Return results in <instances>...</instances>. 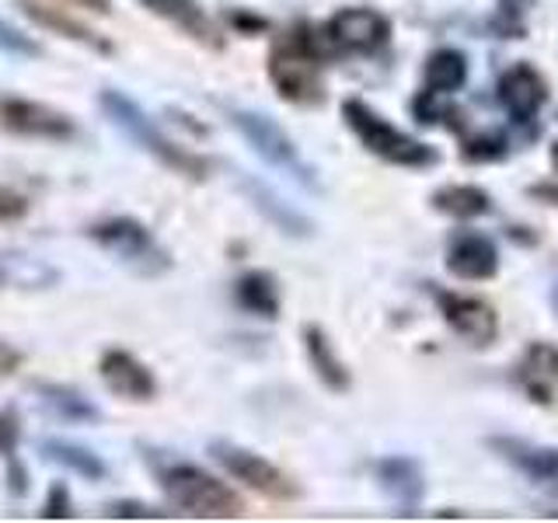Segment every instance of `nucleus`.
<instances>
[{
  "mask_svg": "<svg viewBox=\"0 0 558 523\" xmlns=\"http://www.w3.org/2000/svg\"><path fill=\"white\" fill-rule=\"evenodd\" d=\"M98 101H101L105 115H109V119L116 122V126L133 139V144H140L147 154H154L165 168L185 174V179H196V182L206 179L209 165L203 161V157L182 150L179 144H171V139L154 126L150 115H147L144 109H140V105H136L133 98H126L122 92H101Z\"/></svg>",
  "mask_w": 558,
  "mask_h": 523,
  "instance_id": "nucleus-1",
  "label": "nucleus"
},
{
  "mask_svg": "<svg viewBox=\"0 0 558 523\" xmlns=\"http://www.w3.org/2000/svg\"><path fill=\"white\" fill-rule=\"evenodd\" d=\"M269 81L276 84L279 98L293 105H318L325 98L318 77V52L311 46V28L296 25L283 42L269 52Z\"/></svg>",
  "mask_w": 558,
  "mask_h": 523,
  "instance_id": "nucleus-2",
  "label": "nucleus"
},
{
  "mask_svg": "<svg viewBox=\"0 0 558 523\" xmlns=\"http://www.w3.org/2000/svg\"><path fill=\"white\" fill-rule=\"evenodd\" d=\"M165 496L179 506V510L192 516H206V520H234L244 513V502L238 492H231L220 478L206 475L196 464H174L161 475Z\"/></svg>",
  "mask_w": 558,
  "mask_h": 523,
  "instance_id": "nucleus-3",
  "label": "nucleus"
},
{
  "mask_svg": "<svg viewBox=\"0 0 558 523\" xmlns=\"http://www.w3.org/2000/svg\"><path fill=\"white\" fill-rule=\"evenodd\" d=\"M342 115L349 122V130H353L360 139H363V147L384 157V161H391V165H405V168H418V165H429L433 161V150H426L418 139L405 136L401 130H395L391 122H384L377 112L366 109L363 101L356 98H349L342 105Z\"/></svg>",
  "mask_w": 558,
  "mask_h": 523,
  "instance_id": "nucleus-4",
  "label": "nucleus"
},
{
  "mask_svg": "<svg viewBox=\"0 0 558 523\" xmlns=\"http://www.w3.org/2000/svg\"><path fill=\"white\" fill-rule=\"evenodd\" d=\"M87 238H92L98 248H105L109 255H116L119 262L140 269V272H157L168 266V255L157 248L150 231L140 220L130 217H109L87 227Z\"/></svg>",
  "mask_w": 558,
  "mask_h": 523,
  "instance_id": "nucleus-5",
  "label": "nucleus"
},
{
  "mask_svg": "<svg viewBox=\"0 0 558 523\" xmlns=\"http://www.w3.org/2000/svg\"><path fill=\"white\" fill-rule=\"evenodd\" d=\"M231 112V122L238 126V133L248 139V144L266 157L269 165L276 168H283L287 174H293L296 182H304V185H314L311 179V168L301 161V154H296L293 147V139L276 126V122L269 115H262V112H248V109H227Z\"/></svg>",
  "mask_w": 558,
  "mask_h": 523,
  "instance_id": "nucleus-6",
  "label": "nucleus"
},
{
  "mask_svg": "<svg viewBox=\"0 0 558 523\" xmlns=\"http://www.w3.org/2000/svg\"><path fill=\"white\" fill-rule=\"evenodd\" d=\"M0 126L14 136H28V139H74L77 136V122L66 112L49 109L43 101H28V98H0Z\"/></svg>",
  "mask_w": 558,
  "mask_h": 523,
  "instance_id": "nucleus-7",
  "label": "nucleus"
},
{
  "mask_svg": "<svg viewBox=\"0 0 558 523\" xmlns=\"http://www.w3.org/2000/svg\"><path fill=\"white\" fill-rule=\"evenodd\" d=\"M209 450H214V458L227 471H231L238 482L255 488L258 496H269V499H296V485L276 464H269L266 458H258V453L241 450L234 443H214Z\"/></svg>",
  "mask_w": 558,
  "mask_h": 523,
  "instance_id": "nucleus-8",
  "label": "nucleus"
},
{
  "mask_svg": "<svg viewBox=\"0 0 558 523\" xmlns=\"http://www.w3.org/2000/svg\"><path fill=\"white\" fill-rule=\"evenodd\" d=\"M325 32H328L331 46L342 49V52H374V49H380L384 42L391 39L388 17L377 14V11H366V8L339 11L328 22Z\"/></svg>",
  "mask_w": 558,
  "mask_h": 523,
  "instance_id": "nucleus-9",
  "label": "nucleus"
},
{
  "mask_svg": "<svg viewBox=\"0 0 558 523\" xmlns=\"http://www.w3.org/2000/svg\"><path fill=\"white\" fill-rule=\"evenodd\" d=\"M98 374L105 380V388L119 394L122 401H150L157 394V380L126 349H105L98 360Z\"/></svg>",
  "mask_w": 558,
  "mask_h": 523,
  "instance_id": "nucleus-10",
  "label": "nucleus"
},
{
  "mask_svg": "<svg viewBox=\"0 0 558 523\" xmlns=\"http://www.w3.org/2000/svg\"><path fill=\"white\" fill-rule=\"evenodd\" d=\"M17 8H22V14L28 17L32 25H39L52 35H60V39L66 42H77V46H87L101 52V57H112L116 46L105 39V35H98L95 28H87L84 22H77V17H70L66 11L60 8H49V4H39V0H17Z\"/></svg>",
  "mask_w": 558,
  "mask_h": 523,
  "instance_id": "nucleus-11",
  "label": "nucleus"
},
{
  "mask_svg": "<svg viewBox=\"0 0 558 523\" xmlns=\"http://www.w3.org/2000/svg\"><path fill=\"white\" fill-rule=\"evenodd\" d=\"M440 311L447 325L458 331L461 339L475 342V345H488L496 339L499 321L488 304L471 301V296H458V293H440Z\"/></svg>",
  "mask_w": 558,
  "mask_h": 523,
  "instance_id": "nucleus-12",
  "label": "nucleus"
},
{
  "mask_svg": "<svg viewBox=\"0 0 558 523\" xmlns=\"http://www.w3.org/2000/svg\"><path fill=\"white\" fill-rule=\"evenodd\" d=\"M150 14L165 17L168 25H174L179 32H185L189 39H196L206 49H223V35L220 28L209 22L206 11L196 4V0H140Z\"/></svg>",
  "mask_w": 558,
  "mask_h": 523,
  "instance_id": "nucleus-13",
  "label": "nucleus"
},
{
  "mask_svg": "<svg viewBox=\"0 0 558 523\" xmlns=\"http://www.w3.org/2000/svg\"><path fill=\"white\" fill-rule=\"evenodd\" d=\"M545 98H548L545 81H541V74L527 63L506 70L502 81H499V101L517 122H531L541 105H545Z\"/></svg>",
  "mask_w": 558,
  "mask_h": 523,
  "instance_id": "nucleus-14",
  "label": "nucleus"
},
{
  "mask_svg": "<svg viewBox=\"0 0 558 523\" xmlns=\"http://www.w3.org/2000/svg\"><path fill=\"white\" fill-rule=\"evenodd\" d=\"M447 269L461 279H493L499 269V255L493 241L482 234H461L447 252Z\"/></svg>",
  "mask_w": 558,
  "mask_h": 523,
  "instance_id": "nucleus-15",
  "label": "nucleus"
},
{
  "mask_svg": "<svg viewBox=\"0 0 558 523\" xmlns=\"http://www.w3.org/2000/svg\"><path fill=\"white\" fill-rule=\"evenodd\" d=\"M520 380L534 401L548 405L551 391L558 388V349L545 345V342L531 345L527 356H523V363H520Z\"/></svg>",
  "mask_w": 558,
  "mask_h": 523,
  "instance_id": "nucleus-16",
  "label": "nucleus"
},
{
  "mask_svg": "<svg viewBox=\"0 0 558 523\" xmlns=\"http://www.w3.org/2000/svg\"><path fill=\"white\" fill-rule=\"evenodd\" d=\"M377 482L398 506H409L415 510L418 499H423V471L409 458H388L377 464Z\"/></svg>",
  "mask_w": 558,
  "mask_h": 523,
  "instance_id": "nucleus-17",
  "label": "nucleus"
},
{
  "mask_svg": "<svg viewBox=\"0 0 558 523\" xmlns=\"http://www.w3.org/2000/svg\"><path fill=\"white\" fill-rule=\"evenodd\" d=\"M488 447L499 450L506 461H513L523 475L531 478H558V450L555 447H534L527 440H502V436H493Z\"/></svg>",
  "mask_w": 558,
  "mask_h": 523,
  "instance_id": "nucleus-18",
  "label": "nucleus"
},
{
  "mask_svg": "<svg viewBox=\"0 0 558 523\" xmlns=\"http://www.w3.org/2000/svg\"><path fill=\"white\" fill-rule=\"evenodd\" d=\"M35 394H39L43 409L63 418V423H98L101 418V412L92 405V398L66 388V384H35Z\"/></svg>",
  "mask_w": 558,
  "mask_h": 523,
  "instance_id": "nucleus-19",
  "label": "nucleus"
},
{
  "mask_svg": "<svg viewBox=\"0 0 558 523\" xmlns=\"http://www.w3.org/2000/svg\"><path fill=\"white\" fill-rule=\"evenodd\" d=\"M304 345H307V360H311V366H314V374L322 377L325 388H331V391H345V388H349V374H345L342 360L336 356V349H331V342L325 339V331H322V328H314V325H307V328H304Z\"/></svg>",
  "mask_w": 558,
  "mask_h": 523,
  "instance_id": "nucleus-20",
  "label": "nucleus"
},
{
  "mask_svg": "<svg viewBox=\"0 0 558 523\" xmlns=\"http://www.w3.org/2000/svg\"><path fill=\"white\" fill-rule=\"evenodd\" d=\"M234 296L244 311L258 314V318H276L279 314V290L269 272H244L234 287Z\"/></svg>",
  "mask_w": 558,
  "mask_h": 523,
  "instance_id": "nucleus-21",
  "label": "nucleus"
},
{
  "mask_svg": "<svg viewBox=\"0 0 558 523\" xmlns=\"http://www.w3.org/2000/svg\"><path fill=\"white\" fill-rule=\"evenodd\" d=\"M43 453H46V461H57V464L70 467L74 475H81L87 482H101L105 475H109V467H105V461L98 458V453L87 450V447H77V443L43 440Z\"/></svg>",
  "mask_w": 558,
  "mask_h": 523,
  "instance_id": "nucleus-22",
  "label": "nucleus"
},
{
  "mask_svg": "<svg viewBox=\"0 0 558 523\" xmlns=\"http://www.w3.org/2000/svg\"><path fill=\"white\" fill-rule=\"evenodd\" d=\"M468 77V63L458 49H436L429 63H426V87L433 95H447L458 92Z\"/></svg>",
  "mask_w": 558,
  "mask_h": 523,
  "instance_id": "nucleus-23",
  "label": "nucleus"
},
{
  "mask_svg": "<svg viewBox=\"0 0 558 523\" xmlns=\"http://www.w3.org/2000/svg\"><path fill=\"white\" fill-rule=\"evenodd\" d=\"M433 206L447 217L471 220V217L488 214V196L478 185H447L433 196Z\"/></svg>",
  "mask_w": 558,
  "mask_h": 523,
  "instance_id": "nucleus-24",
  "label": "nucleus"
},
{
  "mask_svg": "<svg viewBox=\"0 0 558 523\" xmlns=\"http://www.w3.org/2000/svg\"><path fill=\"white\" fill-rule=\"evenodd\" d=\"M248 192H252V199H255V206L262 209V214H269L279 227H287L290 234H307V231H311L307 220H304V217H296L293 209L279 206V199L272 196V192H266L262 185H248Z\"/></svg>",
  "mask_w": 558,
  "mask_h": 523,
  "instance_id": "nucleus-25",
  "label": "nucleus"
},
{
  "mask_svg": "<svg viewBox=\"0 0 558 523\" xmlns=\"http://www.w3.org/2000/svg\"><path fill=\"white\" fill-rule=\"evenodd\" d=\"M0 52H8V57H28V60H39L43 57V46L25 35L22 28L8 25L4 17H0Z\"/></svg>",
  "mask_w": 558,
  "mask_h": 523,
  "instance_id": "nucleus-26",
  "label": "nucleus"
},
{
  "mask_svg": "<svg viewBox=\"0 0 558 523\" xmlns=\"http://www.w3.org/2000/svg\"><path fill=\"white\" fill-rule=\"evenodd\" d=\"M468 161H496V157L506 154V139L499 133H485V136H471L464 139V150H461Z\"/></svg>",
  "mask_w": 558,
  "mask_h": 523,
  "instance_id": "nucleus-27",
  "label": "nucleus"
},
{
  "mask_svg": "<svg viewBox=\"0 0 558 523\" xmlns=\"http://www.w3.org/2000/svg\"><path fill=\"white\" fill-rule=\"evenodd\" d=\"M43 520H70L74 516V502H70V492H66V485H52L49 488V496H46V506H43Z\"/></svg>",
  "mask_w": 558,
  "mask_h": 523,
  "instance_id": "nucleus-28",
  "label": "nucleus"
},
{
  "mask_svg": "<svg viewBox=\"0 0 558 523\" xmlns=\"http://www.w3.org/2000/svg\"><path fill=\"white\" fill-rule=\"evenodd\" d=\"M17 440H22V418H17L14 409H4L0 412V453L11 458L17 450Z\"/></svg>",
  "mask_w": 558,
  "mask_h": 523,
  "instance_id": "nucleus-29",
  "label": "nucleus"
},
{
  "mask_svg": "<svg viewBox=\"0 0 558 523\" xmlns=\"http://www.w3.org/2000/svg\"><path fill=\"white\" fill-rule=\"evenodd\" d=\"M22 217H28V199L22 196V192L0 185V223H11V220H22Z\"/></svg>",
  "mask_w": 558,
  "mask_h": 523,
  "instance_id": "nucleus-30",
  "label": "nucleus"
},
{
  "mask_svg": "<svg viewBox=\"0 0 558 523\" xmlns=\"http://www.w3.org/2000/svg\"><path fill=\"white\" fill-rule=\"evenodd\" d=\"M105 516H116V520H154L161 513H154L150 506H140V502H112Z\"/></svg>",
  "mask_w": 558,
  "mask_h": 523,
  "instance_id": "nucleus-31",
  "label": "nucleus"
},
{
  "mask_svg": "<svg viewBox=\"0 0 558 523\" xmlns=\"http://www.w3.org/2000/svg\"><path fill=\"white\" fill-rule=\"evenodd\" d=\"M8 488H11V496H25L28 492V471H25V464L22 461H17L14 458V453H11V458H8Z\"/></svg>",
  "mask_w": 558,
  "mask_h": 523,
  "instance_id": "nucleus-32",
  "label": "nucleus"
},
{
  "mask_svg": "<svg viewBox=\"0 0 558 523\" xmlns=\"http://www.w3.org/2000/svg\"><path fill=\"white\" fill-rule=\"evenodd\" d=\"M22 363H25V356L17 353L14 345H8L4 339H0V377L17 374V370H22Z\"/></svg>",
  "mask_w": 558,
  "mask_h": 523,
  "instance_id": "nucleus-33",
  "label": "nucleus"
},
{
  "mask_svg": "<svg viewBox=\"0 0 558 523\" xmlns=\"http://www.w3.org/2000/svg\"><path fill=\"white\" fill-rule=\"evenodd\" d=\"M231 25L238 32H262V28H266V22H262V17H252V14H244V11H234L231 14Z\"/></svg>",
  "mask_w": 558,
  "mask_h": 523,
  "instance_id": "nucleus-34",
  "label": "nucleus"
},
{
  "mask_svg": "<svg viewBox=\"0 0 558 523\" xmlns=\"http://www.w3.org/2000/svg\"><path fill=\"white\" fill-rule=\"evenodd\" d=\"M70 4H77V8L92 11V14H101V17H109V14H112V4H109V0H70Z\"/></svg>",
  "mask_w": 558,
  "mask_h": 523,
  "instance_id": "nucleus-35",
  "label": "nucleus"
},
{
  "mask_svg": "<svg viewBox=\"0 0 558 523\" xmlns=\"http://www.w3.org/2000/svg\"><path fill=\"white\" fill-rule=\"evenodd\" d=\"M534 196H541V199H551V203H558V185H537V188H534Z\"/></svg>",
  "mask_w": 558,
  "mask_h": 523,
  "instance_id": "nucleus-36",
  "label": "nucleus"
},
{
  "mask_svg": "<svg viewBox=\"0 0 558 523\" xmlns=\"http://www.w3.org/2000/svg\"><path fill=\"white\" fill-rule=\"evenodd\" d=\"M551 307H555V314H558V283H555V293H551Z\"/></svg>",
  "mask_w": 558,
  "mask_h": 523,
  "instance_id": "nucleus-37",
  "label": "nucleus"
},
{
  "mask_svg": "<svg viewBox=\"0 0 558 523\" xmlns=\"http://www.w3.org/2000/svg\"><path fill=\"white\" fill-rule=\"evenodd\" d=\"M551 161H555V168H558V144L551 147Z\"/></svg>",
  "mask_w": 558,
  "mask_h": 523,
  "instance_id": "nucleus-38",
  "label": "nucleus"
}]
</instances>
